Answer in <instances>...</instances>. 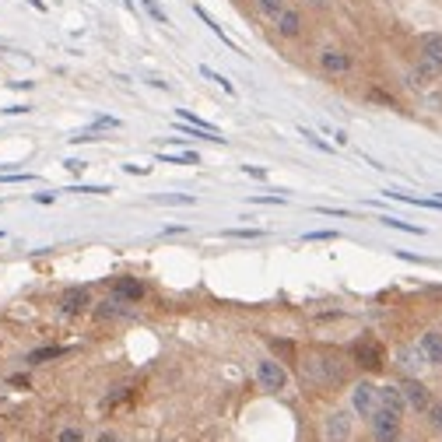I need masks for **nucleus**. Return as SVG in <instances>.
<instances>
[{
	"instance_id": "nucleus-1",
	"label": "nucleus",
	"mask_w": 442,
	"mask_h": 442,
	"mask_svg": "<svg viewBox=\"0 0 442 442\" xmlns=\"http://www.w3.org/2000/svg\"><path fill=\"white\" fill-rule=\"evenodd\" d=\"M306 372L320 383V386H337L341 379H344V362L330 351H316V355H309V362H306Z\"/></svg>"
},
{
	"instance_id": "nucleus-2",
	"label": "nucleus",
	"mask_w": 442,
	"mask_h": 442,
	"mask_svg": "<svg viewBox=\"0 0 442 442\" xmlns=\"http://www.w3.org/2000/svg\"><path fill=\"white\" fill-rule=\"evenodd\" d=\"M442 74V36L432 32L421 39V67L414 78H439Z\"/></svg>"
},
{
	"instance_id": "nucleus-3",
	"label": "nucleus",
	"mask_w": 442,
	"mask_h": 442,
	"mask_svg": "<svg viewBox=\"0 0 442 442\" xmlns=\"http://www.w3.org/2000/svg\"><path fill=\"white\" fill-rule=\"evenodd\" d=\"M372 432H376V442H401V414H393V411H376L372 418Z\"/></svg>"
},
{
	"instance_id": "nucleus-4",
	"label": "nucleus",
	"mask_w": 442,
	"mask_h": 442,
	"mask_svg": "<svg viewBox=\"0 0 442 442\" xmlns=\"http://www.w3.org/2000/svg\"><path fill=\"white\" fill-rule=\"evenodd\" d=\"M351 358L362 365L365 372H376V368H383V344L372 341V337H362V341L351 348Z\"/></svg>"
},
{
	"instance_id": "nucleus-5",
	"label": "nucleus",
	"mask_w": 442,
	"mask_h": 442,
	"mask_svg": "<svg viewBox=\"0 0 442 442\" xmlns=\"http://www.w3.org/2000/svg\"><path fill=\"white\" fill-rule=\"evenodd\" d=\"M256 379H260V386H263V390H274V393L288 386V372H284L274 358H263V362L256 365Z\"/></svg>"
},
{
	"instance_id": "nucleus-6",
	"label": "nucleus",
	"mask_w": 442,
	"mask_h": 442,
	"mask_svg": "<svg viewBox=\"0 0 442 442\" xmlns=\"http://www.w3.org/2000/svg\"><path fill=\"white\" fill-rule=\"evenodd\" d=\"M351 407H355L362 418H372V414L379 411V386H372V383H358L355 393H351Z\"/></svg>"
},
{
	"instance_id": "nucleus-7",
	"label": "nucleus",
	"mask_w": 442,
	"mask_h": 442,
	"mask_svg": "<svg viewBox=\"0 0 442 442\" xmlns=\"http://www.w3.org/2000/svg\"><path fill=\"white\" fill-rule=\"evenodd\" d=\"M401 393H403V401L411 403L414 411H425V414H428V407H432V393H428V386H425V383H418V379H403Z\"/></svg>"
},
{
	"instance_id": "nucleus-8",
	"label": "nucleus",
	"mask_w": 442,
	"mask_h": 442,
	"mask_svg": "<svg viewBox=\"0 0 442 442\" xmlns=\"http://www.w3.org/2000/svg\"><path fill=\"white\" fill-rule=\"evenodd\" d=\"M351 439V414L348 411H333L326 418V442H348Z\"/></svg>"
},
{
	"instance_id": "nucleus-9",
	"label": "nucleus",
	"mask_w": 442,
	"mask_h": 442,
	"mask_svg": "<svg viewBox=\"0 0 442 442\" xmlns=\"http://www.w3.org/2000/svg\"><path fill=\"white\" fill-rule=\"evenodd\" d=\"M91 306V295H88V288H71L64 298H60V313L64 316H78Z\"/></svg>"
},
{
	"instance_id": "nucleus-10",
	"label": "nucleus",
	"mask_w": 442,
	"mask_h": 442,
	"mask_svg": "<svg viewBox=\"0 0 442 442\" xmlns=\"http://www.w3.org/2000/svg\"><path fill=\"white\" fill-rule=\"evenodd\" d=\"M113 298H120L123 306L126 302H141L144 298V284L137 281V278H116L113 281Z\"/></svg>"
},
{
	"instance_id": "nucleus-11",
	"label": "nucleus",
	"mask_w": 442,
	"mask_h": 442,
	"mask_svg": "<svg viewBox=\"0 0 442 442\" xmlns=\"http://www.w3.org/2000/svg\"><path fill=\"white\" fill-rule=\"evenodd\" d=\"M320 67L326 71V74H348V71H351V56L341 53V49H323Z\"/></svg>"
},
{
	"instance_id": "nucleus-12",
	"label": "nucleus",
	"mask_w": 442,
	"mask_h": 442,
	"mask_svg": "<svg viewBox=\"0 0 442 442\" xmlns=\"http://www.w3.org/2000/svg\"><path fill=\"white\" fill-rule=\"evenodd\" d=\"M403 393L401 386H379V407L383 411H393V414H403Z\"/></svg>"
},
{
	"instance_id": "nucleus-13",
	"label": "nucleus",
	"mask_w": 442,
	"mask_h": 442,
	"mask_svg": "<svg viewBox=\"0 0 442 442\" xmlns=\"http://www.w3.org/2000/svg\"><path fill=\"white\" fill-rule=\"evenodd\" d=\"M278 32L288 36V39H295V36L302 32V18H298V11H288V7H284L281 14H278Z\"/></svg>"
},
{
	"instance_id": "nucleus-14",
	"label": "nucleus",
	"mask_w": 442,
	"mask_h": 442,
	"mask_svg": "<svg viewBox=\"0 0 442 442\" xmlns=\"http://www.w3.org/2000/svg\"><path fill=\"white\" fill-rule=\"evenodd\" d=\"M421 351L428 355V362L442 365V333L439 330H428V333L421 337Z\"/></svg>"
},
{
	"instance_id": "nucleus-15",
	"label": "nucleus",
	"mask_w": 442,
	"mask_h": 442,
	"mask_svg": "<svg viewBox=\"0 0 442 442\" xmlns=\"http://www.w3.org/2000/svg\"><path fill=\"white\" fill-rule=\"evenodd\" d=\"M60 355H67V348H36V351L29 355V362L42 365V362H49V358H60Z\"/></svg>"
},
{
	"instance_id": "nucleus-16",
	"label": "nucleus",
	"mask_w": 442,
	"mask_h": 442,
	"mask_svg": "<svg viewBox=\"0 0 442 442\" xmlns=\"http://www.w3.org/2000/svg\"><path fill=\"white\" fill-rule=\"evenodd\" d=\"M201 74H204V78H207V81H218V84H221V88H225V91H228V95H232V91H236V88H232V81H225V78H221V74H214V71H211V67H207V64H204V67H201Z\"/></svg>"
},
{
	"instance_id": "nucleus-17",
	"label": "nucleus",
	"mask_w": 442,
	"mask_h": 442,
	"mask_svg": "<svg viewBox=\"0 0 442 442\" xmlns=\"http://www.w3.org/2000/svg\"><path fill=\"white\" fill-rule=\"evenodd\" d=\"M390 228H403V232H414V236H425V228H418V225H407V221H397V218H383Z\"/></svg>"
},
{
	"instance_id": "nucleus-18",
	"label": "nucleus",
	"mask_w": 442,
	"mask_h": 442,
	"mask_svg": "<svg viewBox=\"0 0 442 442\" xmlns=\"http://www.w3.org/2000/svg\"><path fill=\"white\" fill-rule=\"evenodd\" d=\"M256 4H260V11H267V14H274V18L284 11V0H256Z\"/></svg>"
},
{
	"instance_id": "nucleus-19",
	"label": "nucleus",
	"mask_w": 442,
	"mask_h": 442,
	"mask_svg": "<svg viewBox=\"0 0 442 442\" xmlns=\"http://www.w3.org/2000/svg\"><path fill=\"white\" fill-rule=\"evenodd\" d=\"M144 7H148V14H151L155 21H161V25H169V14L161 11V7H159V4H155V0H144Z\"/></svg>"
},
{
	"instance_id": "nucleus-20",
	"label": "nucleus",
	"mask_w": 442,
	"mask_h": 442,
	"mask_svg": "<svg viewBox=\"0 0 442 442\" xmlns=\"http://www.w3.org/2000/svg\"><path fill=\"white\" fill-rule=\"evenodd\" d=\"M32 172H0V183H29Z\"/></svg>"
},
{
	"instance_id": "nucleus-21",
	"label": "nucleus",
	"mask_w": 442,
	"mask_h": 442,
	"mask_svg": "<svg viewBox=\"0 0 442 442\" xmlns=\"http://www.w3.org/2000/svg\"><path fill=\"white\" fill-rule=\"evenodd\" d=\"M428 421H432L436 432H442V403H432V407H428Z\"/></svg>"
},
{
	"instance_id": "nucleus-22",
	"label": "nucleus",
	"mask_w": 442,
	"mask_h": 442,
	"mask_svg": "<svg viewBox=\"0 0 442 442\" xmlns=\"http://www.w3.org/2000/svg\"><path fill=\"white\" fill-rule=\"evenodd\" d=\"M56 442H84V436H81V428H64L56 436Z\"/></svg>"
},
{
	"instance_id": "nucleus-23",
	"label": "nucleus",
	"mask_w": 442,
	"mask_h": 442,
	"mask_svg": "<svg viewBox=\"0 0 442 442\" xmlns=\"http://www.w3.org/2000/svg\"><path fill=\"white\" fill-rule=\"evenodd\" d=\"M228 236H236V239H256V236H263L260 228H228Z\"/></svg>"
},
{
	"instance_id": "nucleus-24",
	"label": "nucleus",
	"mask_w": 442,
	"mask_h": 442,
	"mask_svg": "<svg viewBox=\"0 0 442 442\" xmlns=\"http://www.w3.org/2000/svg\"><path fill=\"white\" fill-rule=\"evenodd\" d=\"M161 161H183V165H197V155L186 151V155H161Z\"/></svg>"
},
{
	"instance_id": "nucleus-25",
	"label": "nucleus",
	"mask_w": 442,
	"mask_h": 442,
	"mask_svg": "<svg viewBox=\"0 0 442 442\" xmlns=\"http://www.w3.org/2000/svg\"><path fill=\"white\" fill-rule=\"evenodd\" d=\"M126 397H130V390H123V386H120V390H113V393L106 397V407H116V403L126 401Z\"/></svg>"
},
{
	"instance_id": "nucleus-26",
	"label": "nucleus",
	"mask_w": 442,
	"mask_h": 442,
	"mask_svg": "<svg viewBox=\"0 0 442 442\" xmlns=\"http://www.w3.org/2000/svg\"><path fill=\"white\" fill-rule=\"evenodd\" d=\"M102 126H106V130H116V126H120V120H113V116H99L91 130H102Z\"/></svg>"
},
{
	"instance_id": "nucleus-27",
	"label": "nucleus",
	"mask_w": 442,
	"mask_h": 442,
	"mask_svg": "<svg viewBox=\"0 0 442 442\" xmlns=\"http://www.w3.org/2000/svg\"><path fill=\"white\" fill-rule=\"evenodd\" d=\"M316 239H337V232H326V228H323V232H306V242H316Z\"/></svg>"
},
{
	"instance_id": "nucleus-28",
	"label": "nucleus",
	"mask_w": 442,
	"mask_h": 442,
	"mask_svg": "<svg viewBox=\"0 0 442 442\" xmlns=\"http://www.w3.org/2000/svg\"><path fill=\"white\" fill-rule=\"evenodd\" d=\"M155 201H159V204H194V197H183V194H179V197H176V194H172V197H165V194H161V197H155Z\"/></svg>"
},
{
	"instance_id": "nucleus-29",
	"label": "nucleus",
	"mask_w": 442,
	"mask_h": 442,
	"mask_svg": "<svg viewBox=\"0 0 442 442\" xmlns=\"http://www.w3.org/2000/svg\"><path fill=\"white\" fill-rule=\"evenodd\" d=\"M71 194H109V186H78Z\"/></svg>"
},
{
	"instance_id": "nucleus-30",
	"label": "nucleus",
	"mask_w": 442,
	"mask_h": 442,
	"mask_svg": "<svg viewBox=\"0 0 442 442\" xmlns=\"http://www.w3.org/2000/svg\"><path fill=\"white\" fill-rule=\"evenodd\" d=\"M242 169H246L253 179H263V176H267V172H263V169H256V165H242Z\"/></svg>"
},
{
	"instance_id": "nucleus-31",
	"label": "nucleus",
	"mask_w": 442,
	"mask_h": 442,
	"mask_svg": "<svg viewBox=\"0 0 442 442\" xmlns=\"http://www.w3.org/2000/svg\"><path fill=\"white\" fill-rule=\"evenodd\" d=\"M123 169H126V172H134V176H148V169H144V165H123Z\"/></svg>"
},
{
	"instance_id": "nucleus-32",
	"label": "nucleus",
	"mask_w": 442,
	"mask_h": 442,
	"mask_svg": "<svg viewBox=\"0 0 442 442\" xmlns=\"http://www.w3.org/2000/svg\"><path fill=\"white\" fill-rule=\"evenodd\" d=\"M253 204H284V197H253Z\"/></svg>"
},
{
	"instance_id": "nucleus-33",
	"label": "nucleus",
	"mask_w": 442,
	"mask_h": 442,
	"mask_svg": "<svg viewBox=\"0 0 442 442\" xmlns=\"http://www.w3.org/2000/svg\"><path fill=\"white\" fill-rule=\"evenodd\" d=\"M11 386H21V390H25V386H29V379H25V376H11Z\"/></svg>"
},
{
	"instance_id": "nucleus-34",
	"label": "nucleus",
	"mask_w": 442,
	"mask_h": 442,
	"mask_svg": "<svg viewBox=\"0 0 442 442\" xmlns=\"http://www.w3.org/2000/svg\"><path fill=\"white\" fill-rule=\"evenodd\" d=\"M64 165H67V169H71V172H81V169H84V161H78V159H71V161H64Z\"/></svg>"
},
{
	"instance_id": "nucleus-35",
	"label": "nucleus",
	"mask_w": 442,
	"mask_h": 442,
	"mask_svg": "<svg viewBox=\"0 0 442 442\" xmlns=\"http://www.w3.org/2000/svg\"><path fill=\"white\" fill-rule=\"evenodd\" d=\"M99 442H123L120 436H113V432H102V436H99Z\"/></svg>"
}]
</instances>
